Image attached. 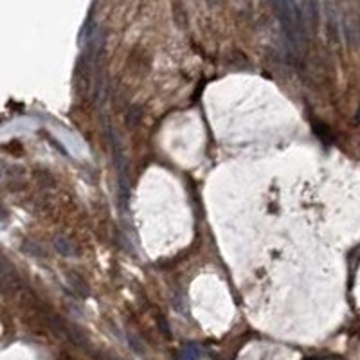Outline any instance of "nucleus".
<instances>
[{"mask_svg": "<svg viewBox=\"0 0 360 360\" xmlns=\"http://www.w3.org/2000/svg\"><path fill=\"white\" fill-rule=\"evenodd\" d=\"M180 360H198V349L191 344H186L182 353H180Z\"/></svg>", "mask_w": 360, "mask_h": 360, "instance_id": "nucleus-1", "label": "nucleus"}, {"mask_svg": "<svg viewBox=\"0 0 360 360\" xmlns=\"http://www.w3.org/2000/svg\"><path fill=\"white\" fill-rule=\"evenodd\" d=\"M67 247H69V249H72V245H70L69 242H65V239H58V242H56V249H58L59 252H63V254H72L70 250H67Z\"/></svg>", "mask_w": 360, "mask_h": 360, "instance_id": "nucleus-2", "label": "nucleus"}, {"mask_svg": "<svg viewBox=\"0 0 360 360\" xmlns=\"http://www.w3.org/2000/svg\"><path fill=\"white\" fill-rule=\"evenodd\" d=\"M356 121H360V108H358V112H356Z\"/></svg>", "mask_w": 360, "mask_h": 360, "instance_id": "nucleus-3", "label": "nucleus"}]
</instances>
